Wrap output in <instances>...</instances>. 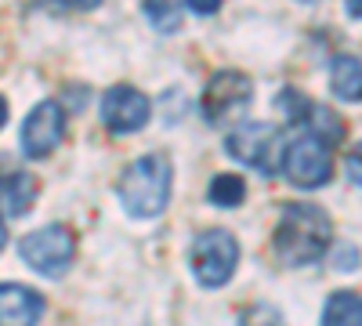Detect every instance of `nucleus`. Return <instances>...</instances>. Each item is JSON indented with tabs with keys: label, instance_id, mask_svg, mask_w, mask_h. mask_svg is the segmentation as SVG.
Masks as SVG:
<instances>
[{
	"label": "nucleus",
	"instance_id": "nucleus-12",
	"mask_svg": "<svg viewBox=\"0 0 362 326\" xmlns=\"http://www.w3.org/2000/svg\"><path fill=\"white\" fill-rule=\"evenodd\" d=\"M329 87L341 102H358L362 98V66L355 54H337L334 66H329Z\"/></svg>",
	"mask_w": 362,
	"mask_h": 326
},
{
	"label": "nucleus",
	"instance_id": "nucleus-4",
	"mask_svg": "<svg viewBox=\"0 0 362 326\" xmlns=\"http://www.w3.org/2000/svg\"><path fill=\"white\" fill-rule=\"evenodd\" d=\"M22 261L29 264L33 272L58 279L73 269V257H76V235L66 225H44L37 232H29L25 240L18 243Z\"/></svg>",
	"mask_w": 362,
	"mask_h": 326
},
{
	"label": "nucleus",
	"instance_id": "nucleus-2",
	"mask_svg": "<svg viewBox=\"0 0 362 326\" xmlns=\"http://www.w3.org/2000/svg\"><path fill=\"white\" fill-rule=\"evenodd\" d=\"M170 182H174V167L163 153H148V156H138L124 177L116 185V196L124 203V211L131 218H160L170 203Z\"/></svg>",
	"mask_w": 362,
	"mask_h": 326
},
{
	"label": "nucleus",
	"instance_id": "nucleus-16",
	"mask_svg": "<svg viewBox=\"0 0 362 326\" xmlns=\"http://www.w3.org/2000/svg\"><path fill=\"white\" fill-rule=\"evenodd\" d=\"M312 131L308 134H315L319 141H326V145H337L341 138H344V124H341V116L334 112V109H326V105H312V112H308V120H305Z\"/></svg>",
	"mask_w": 362,
	"mask_h": 326
},
{
	"label": "nucleus",
	"instance_id": "nucleus-6",
	"mask_svg": "<svg viewBox=\"0 0 362 326\" xmlns=\"http://www.w3.org/2000/svg\"><path fill=\"white\" fill-rule=\"evenodd\" d=\"M283 174L297 189H319L334 177V156L329 145L319 141L315 134H297L286 149H283Z\"/></svg>",
	"mask_w": 362,
	"mask_h": 326
},
{
	"label": "nucleus",
	"instance_id": "nucleus-17",
	"mask_svg": "<svg viewBox=\"0 0 362 326\" xmlns=\"http://www.w3.org/2000/svg\"><path fill=\"white\" fill-rule=\"evenodd\" d=\"M312 98L305 95V91H297V87H286V91H279V98H276V109L286 116V124L290 127H300L308 120V112H312Z\"/></svg>",
	"mask_w": 362,
	"mask_h": 326
},
{
	"label": "nucleus",
	"instance_id": "nucleus-10",
	"mask_svg": "<svg viewBox=\"0 0 362 326\" xmlns=\"http://www.w3.org/2000/svg\"><path fill=\"white\" fill-rule=\"evenodd\" d=\"M44 308H47L44 293L18 283L0 286V326H40Z\"/></svg>",
	"mask_w": 362,
	"mask_h": 326
},
{
	"label": "nucleus",
	"instance_id": "nucleus-7",
	"mask_svg": "<svg viewBox=\"0 0 362 326\" xmlns=\"http://www.w3.org/2000/svg\"><path fill=\"white\" fill-rule=\"evenodd\" d=\"M254 102V83L250 76L235 73V69H221L206 80L203 98H199V112L206 124H228L232 116L247 112V105Z\"/></svg>",
	"mask_w": 362,
	"mask_h": 326
},
{
	"label": "nucleus",
	"instance_id": "nucleus-21",
	"mask_svg": "<svg viewBox=\"0 0 362 326\" xmlns=\"http://www.w3.org/2000/svg\"><path fill=\"white\" fill-rule=\"evenodd\" d=\"M344 11H348L351 22H358L362 18V0H344Z\"/></svg>",
	"mask_w": 362,
	"mask_h": 326
},
{
	"label": "nucleus",
	"instance_id": "nucleus-19",
	"mask_svg": "<svg viewBox=\"0 0 362 326\" xmlns=\"http://www.w3.org/2000/svg\"><path fill=\"white\" fill-rule=\"evenodd\" d=\"M185 4H189L199 18H210V15H218V11H221L225 0H185Z\"/></svg>",
	"mask_w": 362,
	"mask_h": 326
},
{
	"label": "nucleus",
	"instance_id": "nucleus-14",
	"mask_svg": "<svg viewBox=\"0 0 362 326\" xmlns=\"http://www.w3.org/2000/svg\"><path fill=\"white\" fill-rule=\"evenodd\" d=\"M181 11H185V0H141V15L156 33H177Z\"/></svg>",
	"mask_w": 362,
	"mask_h": 326
},
{
	"label": "nucleus",
	"instance_id": "nucleus-13",
	"mask_svg": "<svg viewBox=\"0 0 362 326\" xmlns=\"http://www.w3.org/2000/svg\"><path fill=\"white\" fill-rule=\"evenodd\" d=\"M319 326H362V301L355 290H337L326 298Z\"/></svg>",
	"mask_w": 362,
	"mask_h": 326
},
{
	"label": "nucleus",
	"instance_id": "nucleus-20",
	"mask_svg": "<svg viewBox=\"0 0 362 326\" xmlns=\"http://www.w3.org/2000/svg\"><path fill=\"white\" fill-rule=\"evenodd\" d=\"M54 4H62V8H73V11H90V8H98L102 0H54Z\"/></svg>",
	"mask_w": 362,
	"mask_h": 326
},
{
	"label": "nucleus",
	"instance_id": "nucleus-23",
	"mask_svg": "<svg viewBox=\"0 0 362 326\" xmlns=\"http://www.w3.org/2000/svg\"><path fill=\"white\" fill-rule=\"evenodd\" d=\"M4 124H8V98L0 95V127H4Z\"/></svg>",
	"mask_w": 362,
	"mask_h": 326
},
{
	"label": "nucleus",
	"instance_id": "nucleus-15",
	"mask_svg": "<svg viewBox=\"0 0 362 326\" xmlns=\"http://www.w3.org/2000/svg\"><path fill=\"white\" fill-rule=\"evenodd\" d=\"M206 199L214 206H225V211H232V206H239L247 199V182L239 174H218L214 182H210V192Z\"/></svg>",
	"mask_w": 362,
	"mask_h": 326
},
{
	"label": "nucleus",
	"instance_id": "nucleus-8",
	"mask_svg": "<svg viewBox=\"0 0 362 326\" xmlns=\"http://www.w3.org/2000/svg\"><path fill=\"white\" fill-rule=\"evenodd\" d=\"M102 124L112 131V134H134L148 124L153 116V102H148L138 87L131 83H116L102 95Z\"/></svg>",
	"mask_w": 362,
	"mask_h": 326
},
{
	"label": "nucleus",
	"instance_id": "nucleus-22",
	"mask_svg": "<svg viewBox=\"0 0 362 326\" xmlns=\"http://www.w3.org/2000/svg\"><path fill=\"white\" fill-rule=\"evenodd\" d=\"M348 174H351V185L358 189V153H351V160H348Z\"/></svg>",
	"mask_w": 362,
	"mask_h": 326
},
{
	"label": "nucleus",
	"instance_id": "nucleus-18",
	"mask_svg": "<svg viewBox=\"0 0 362 326\" xmlns=\"http://www.w3.org/2000/svg\"><path fill=\"white\" fill-rule=\"evenodd\" d=\"M239 326H286V322H283V315L272 308V305H254V308L243 312Z\"/></svg>",
	"mask_w": 362,
	"mask_h": 326
},
{
	"label": "nucleus",
	"instance_id": "nucleus-24",
	"mask_svg": "<svg viewBox=\"0 0 362 326\" xmlns=\"http://www.w3.org/2000/svg\"><path fill=\"white\" fill-rule=\"evenodd\" d=\"M4 243H8V225H4V218H0V250H4Z\"/></svg>",
	"mask_w": 362,
	"mask_h": 326
},
{
	"label": "nucleus",
	"instance_id": "nucleus-11",
	"mask_svg": "<svg viewBox=\"0 0 362 326\" xmlns=\"http://www.w3.org/2000/svg\"><path fill=\"white\" fill-rule=\"evenodd\" d=\"M37 189H40V182L33 174L15 170V174H8L4 182H0V203H4V211L11 218H22V214H29V206L37 203Z\"/></svg>",
	"mask_w": 362,
	"mask_h": 326
},
{
	"label": "nucleus",
	"instance_id": "nucleus-9",
	"mask_svg": "<svg viewBox=\"0 0 362 326\" xmlns=\"http://www.w3.org/2000/svg\"><path fill=\"white\" fill-rule=\"evenodd\" d=\"M66 134V109L62 102H40L22 124V153L29 160H44L58 149V141Z\"/></svg>",
	"mask_w": 362,
	"mask_h": 326
},
{
	"label": "nucleus",
	"instance_id": "nucleus-5",
	"mask_svg": "<svg viewBox=\"0 0 362 326\" xmlns=\"http://www.w3.org/2000/svg\"><path fill=\"white\" fill-rule=\"evenodd\" d=\"M225 149L232 160L247 163L261 174H276L279 160H283V134L276 124H261V120H247L228 131L225 138Z\"/></svg>",
	"mask_w": 362,
	"mask_h": 326
},
{
	"label": "nucleus",
	"instance_id": "nucleus-1",
	"mask_svg": "<svg viewBox=\"0 0 362 326\" xmlns=\"http://www.w3.org/2000/svg\"><path fill=\"white\" fill-rule=\"evenodd\" d=\"M329 243H334V221L315 203H290L272 235V250L286 269L315 264L329 250Z\"/></svg>",
	"mask_w": 362,
	"mask_h": 326
},
{
	"label": "nucleus",
	"instance_id": "nucleus-3",
	"mask_svg": "<svg viewBox=\"0 0 362 326\" xmlns=\"http://www.w3.org/2000/svg\"><path fill=\"white\" fill-rule=\"evenodd\" d=\"M189 264H192V276L199 286L206 290H218L232 279L235 264H239V243L235 235L225 232V228H206L192 240V250H189Z\"/></svg>",
	"mask_w": 362,
	"mask_h": 326
}]
</instances>
